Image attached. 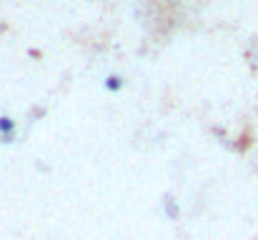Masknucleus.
Segmentation results:
<instances>
[]
</instances>
